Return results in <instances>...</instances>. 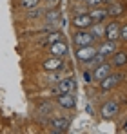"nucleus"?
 I'll use <instances>...</instances> for the list:
<instances>
[{"mask_svg":"<svg viewBox=\"0 0 127 134\" xmlns=\"http://www.w3.org/2000/svg\"><path fill=\"white\" fill-rule=\"evenodd\" d=\"M124 80V74L120 72H109L104 80H100V87L102 91H111V89H116Z\"/></svg>","mask_w":127,"mask_h":134,"instance_id":"f257e3e1","label":"nucleus"},{"mask_svg":"<svg viewBox=\"0 0 127 134\" xmlns=\"http://www.w3.org/2000/svg\"><path fill=\"white\" fill-rule=\"evenodd\" d=\"M93 42H94V36L87 29H78L75 33V36H73V44L76 47H85V45H91Z\"/></svg>","mask_w":127,"mask_h":134,"instance_id":"f03ea898","label":"nucleus"},{"mask_svg":"<svg viewBox=\"0 0 127 134\" xmlns=\"http://www.w3.org/2000/svg\"><path fill=\"white\" fill-rule=\"evenodd\" d=\"M96 53H98V51H96V47H93V44H91V45H85V47H78L75 54H76V60H78V62L89 64Z\"/></svg>","mask_w":127,"mask_h":134,"instance_id":"7ed1b4c3","label":"nucleus"},{"mask_svg":"<svg viewBox=\"0 0 127 134\" xmlns=\"http://www.w3.org/2000/svg\"><path fill=\"white\" fill-rule=\"evenodd\" d=\"M100 112H102V118H104V120H111V118L118 116V112H120L118 102H114V100H109V102H105V103L102 105Z\"/></svg>","mask_w":127,"mask_h":134,"instance_id":"20e7f679","label":"nucleus"},{"mask_svg":"<svg viewBox=\"0 0 127 134\" xmlns=\"http://www.w3.org/2000/svg\"><path fill=\"white\" fill-rule=\"evenodd\" d=\"M73 25L76 29H89L93 25V20H91L89 13H78L73 16Z\"/></svg>","mask_w":127,"mask_h":134,"instance_id":"39448f33","label":"nucleus"},{"mask_svg":"<svg viewBox=\"0 0 127 134\" xmlns=\"http://www.w3.org/2000/svg\"><path fill=\"white\" fill-rule=\"evenodd\" d=\"M56 102L64 109H75V105H76V98H75L73 92H60L58 98H56Z\"/></svg>","mask_w":127,"mask_h":134,"instance_id":"423d86ee","label":"nucleus"},{"mask_svg":"<svg viewBox=\"0 0 127 134\" xmlns=\"http://www.w3.org/2000/svg\"><path fill=\"white\" fill-rule=\"evenodd\" d=\"M104 36H105L109 42H118V40H120V24H118V22L107 24Z\"/></svg>","mask_w":127,"mask_h":134,"instance_id":"0eeeda50","label":"nucleus"},{"mask_svg":"<svg viewBox=\"0 0 127 134\" xmlns=\"http://www.w3.org/2000/svg\"><path fill=\"white\" fill-rule=\"evenodd\" d=\"M42 67L47 72H56V71H60L64 67V58H60V56H51V58H47L42 64Z\"/></svg>","mask_w":127,"mask_h":134,"instance_id":"6e6552de","label":"nucleus"},{"mask_svg":"<svg viewBox=\"0 0 127 134\" xmlns=\"http://www.w3.org/2000/svg\"><path fill=\"white\" fill-rule=\"evenodd\" d=\"M109 72H111V64L102 62V64H98V65L94 67V71H93V80L100 82V80H104V78H105Z\"/></svg>","mask_w":127,"mask_h":134,"instance_id":"1a4fd4ad","label":"nucleus"},{"mask_svg":"<svg viewBox=\"0 0 127 134\" xmlns=\"http://www.w3.org/2000/svg\"><path fill=\"white\" fill-rule=\"evenodd\" d=\"M49 125H51L53 132H67V129H69V120H67V118H53Z\"/></svg>","mask_w":127,"mask_h":134,"instance_id":"9d476101","label":"nucleus"},{"mask_svg":"<svg viewBox=\"0 0 127 134\" xmlns=\"http://www.w3.org/2000/svg\"><path fill=\"white\" fill-rule=\"evenodd\" d=\"M49 53H51V56H60V58H64V56L67 54V44L62 42V40H58V42L51 44Z\"/></svg>","mask_w":127,"mask_h":134,"instance_id":"9b49d317","label":"nucleus"},{"mask_svg":"<svg viewBox=\"0 0 127 134\" xmlns=\"http://www.w3.org/2000/svg\"><path fill=\"white\" fill-rule=\"evenodd\" d=\"M105 11H107V16H111V18H118V16L124 15L125 7H124L122 4H118V2H111V4L107 5Z\"/></svg>","mask_w":127,"mask_h":134,"instance_id":"f8f14e48","label":"nucleus"},{"mask_svg":"<svg viewBox=\"0 0 127 134\" xmlns=\"http://www.w3.org/2000/svg\"><path fill=\"white\" fill-rule=\"evenodd\" d=\"M96 51H98V54H100V56L107 58V56H111V54L116 51V42H109V40H107V42H104V44L98 45V49H96Z\"/></svg>","mask_w":127,"mask_h":134,"instance_id":"ddd939ff","label":"nucleus"},{"mask_svg":"<svg viewBox=\"0 0 127 134\" xmlns=\"http://www.w3.org/2000/svg\"><path fill=\"white\" fill-rule=\"evenodd\" d=\"M89 16H91L93 24H102L107 18V11L102 9V7H93V9L89 11Z\"/></svg>","mask_w":127,"mask_h":134,"instance_id":"4468645a","label":"nucleus"},{"mask_svg":"<svg viewBox=\"0 0 127 134\" xmlns=\"http://www.w3.org/2000/svg\"><path fill=\"white\" fill-rule=\"evenodd\" d=\"M111 56H113V60H111V65L113 67H124L127 64V53L125 51H114Z\"/></svg>","mask_w":127,"mask_h":134,"instance_id":"2eb2a0df","label":"nucleus"},{"mask_svg":"<svg viewBox=\"0 0 127 134\" xmlns=\"http://www.w3.org/2000/svg\"><path fill=\"white\" fill-rule=\"evenodd\" d=\"M58 92H73L75 89V80L73 78H62L58 80Z\"/></svg>","mask_w":127,"mask_h":134,"instance_id":"dca6fc26","label":"nucleus"},{"mask_svg":"<svg viewBox=\"0 0 127 134\" xmlns=\"http://www.w3.org/2000/svg\"><path fill=\"white\" fill-rule=\"evenodd\" d=\"M89 29H91V35L94 36V40L102 38V36H104V33H105V25H100V24H93Z\"/></svg>","mask_w":127,"mask_h":134,"instance_id":"f3484780","label":"nucleus"},{"mask_svg":"<svg viewBox=\"0 0 127 134\" xmlns=\"http://www.w3.org/2000/svg\"><path fill=\"white\" fill-rule=\"evenodd\" d=\"M20 4L25 9H35V7L40 4V0H20Z\"/></svg>","mask_w":127,"mask_h":134,"instance_id":"a211bd4d","label":"nucleus"},{"mask_svg":"<svg viewBox=\"0 0 127 134\" xmlns=\"http://www.w3.org/2000/svg\"><path fill=\"white\" fill-rule=\"evenodd\" d=\"M45 18H47V22H55V20H58V18H60V13H58L56 9L47 11V13H45Z\"/></svg>","mask_w":127,"mask_h":134,"instance_id":"6ab92c4d","label":"nucleus"},{"mask_svg":"<svg viewBox=\"0 0 127 134\" xmlns=\"http://www.w3.org/2000/svg\"><path fill=\"white\" fill-rule=\"evenodd\" d=\"M58 40H64V36H62V33H51L49 36H47V42L49 44H55V42H58Z\"/></svg>","mask_w":127,"mask_h":134,"instance_id":"aec40b11","label":"nucleus"},{"mask_svg":"<svg viewBox=\"0 0 127 134\" xmlns=\"http://www.w3.org/2000/svg\"><path fill=\"white\" fill-rule=\"evenodd\" d=\"M120 40H124V42H127V24H124V25H120Z\"/></svg>","mask_w":127,"mask_h":134,"instance_id":"412c9836","label":"nucleus"},{"mask_svg":"<svg viewBox=\"0 0 127 134\" xmlns=\"http://www.w3.org/2000/svg\"><path fill=\"white\" fill-rule=\"evenodd\" d=\"M85 2H87V5H89L91 9H93V7H100V5L104 4V0H85Z\"/></svg>","mask_w":127,"mask_h":134,"instance_id":"4be33fe9","label":"nucleus"},{"mask_svg":"<svg viewBox=\"0 0 127 134\" xmlns=\"http://www.w3.org/2000/svg\"><path fill=\"white\" fill-rule=\"evenodd\" d=\"M124 132L127 134V120H125V121H124Z\"/></svg>","mask_w":127,"mask_h":134,"instance_id":"5701e85b","label":"nucleus"},{"mask_svg":"<svg viewBox=\"0 0 127 134\" xmlns=\"http://www.w3.org/2000/svg\"><path fill=\"white\" fill-rule=\"evenodd\" d=\"M111 2H114V0H104V4H111Z\"/></svg>","mask_w":127,"mask_h":134,"instance_id":"b1692460","label":"nucleus"},{"mask_svg":"<svg viewBox=\"0 0 127 134\" xmlns=\"http://www.w3.org/2000/svg\"><path fill=\"white\" fill-rule=\"evenodd\" d=\"M47 2H55V0H47Z\"/></svg>","mask_w":127,"mask_h":134,"instance_id":"393cba45","label":"nucleus"},{"mask_svg":"<svg viewBox=\"0 0 127 134\" xmlns=\"http://www.w3.org/2000/svg\"><path fill=\"white\" fill-rule=\"evenodd\" d=\"M84 2H85V0H84Z\"/></svg>","mask_w":127,"mask_h":134,"instance_id":"a878e982","label":"nucleus"}]
</instances>
